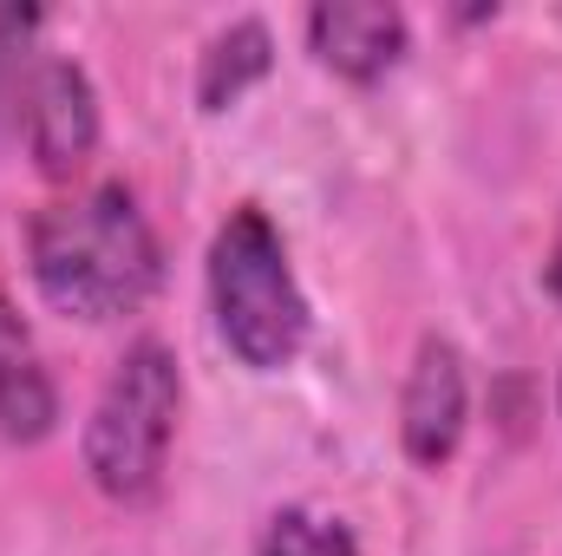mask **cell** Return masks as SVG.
I'll use <instances>...</instances> for the list:
<instances>
[{"label": "cell", "instance_id": "1", "mask_svg": "<svg viewBox=\"0 0 562 556\" xmlns=\"http://www.w3.org/2000/svg\"><path fill=\"white\" fill-rule=\"evenodd\" d=\"M33 288L72 321H125L164 281V243L125 184L59 197L26 230Z\"/></svg>", "mask_w": 562, "mask_h": 556}, {"label": "cell", "instance_id": "2", "mask_svg": "<svg viewBox=\"0 0 562 556\" xmlns=\"http://www.w3.org/2000/svg\"><path fill=\"white\" fill-rule=\"evenodd\" d=\"M203 281H210L216 334L249 374H281V367L301 360V347L314 334V308H307V294L294 281L288 243L269 223V210L243 203V210H229L216 223Z\"/></svg>", "mask_w": 562, "mask_h": 556}, {"label": "cell", "instance_id": "3", "mask_svg": "<svg viewBox=\"0 0 562 556\" xmlns=\"http://www.w3.org/2000/svg\"><path fill=\"white\" fill-rule=\"evenodd\" d=\"M183 419V374L164 341H132L125 360L105 374L86 413V478L112 504H150L170 465V438Z\"/></svg>", "mask_w": 562, "mask_h": 556}, {"label": "cell", "instance_id": "4", "mask_svg": "<svg viewBox=\"0 0 562 556\" xmlns=\"http://www.w3.org/2000/svg\"><path fill=\"white\" fill-rule=\"evenodd\" d=\"M20 132L26 157L40 164V177L72 184L105 138V112H99V86L79 59H33L26 99H20Z\"/></svg>", "mask_w": 562, "mask_h": 556}, {"label": "cell", "instance_id": "5", "mask_svg": "<svg viewBox=\"0 0 562 556\" xmlns=\"http://www.w3.org/2000/svg\"><path fill=\"white\" fill-rule=\"evenodd\" d=\"M464 425H471V374H464V354H458V341L425 334L413 367H406V387H400V445H406V458L419 471H438V465L458 458Z\"/></svg>", "mask_w": 562, "mask_h": 556}, {"label": "cell", "instance_id": "6", "mask_svg": "<svg viewBox=\"0 0 562 556\" xmlns=\"http://www.w3.org/2000/svg\"><path fill=\"white\" fill-rule=\"evenodd\" d=\"M413 46V20L386 0H321L307 7V53L353 79V86H380Z\"/></svg>", "mask_w": 562, "mask_h": 556}, {"label": "cell", "instance_id": "7", "mask_svg": "<svg viewBox=\"0 0 562 556\" xmlns=\"http://www.w3.org/2000/svg\"><path fill=\"white\" fill-rule=\"evenodd\" d=\"M53 425H59V387H53V374L26 334V321L0 294V438L40 445Z\"/></svg>", "mask_w": 562, "mask_h": 556}, {"label": "cell", "instance_id": "8", "mask_svg": "<svg viewBox=\"0 0 562 556\" xmlns=\"http://www.w3.org/2000/svg\"><path fill=\"white\" fill-rule=\"evenodd\" d=\"M269 66H276V33H269L256 13L216 26V33L203 40V53H196V105H203V112H229L249 86L269 79Z\"/></svg>", "mask_w": 562, "mask_h": 556}, {"label": "cell", "instance_id": "9", "mask_svg": "<svg viewBox=\"0 0 562 556\" xmlns=\"http://www.w3.org/2000/svg\"><path fill=\"white\" fill-rule=\"evenodd\" d=\"M256 556H360V537L327 518V511H307V504H288L262 524L256 537Z\"/></svg>", "mask_w": 562, "mask_h": 556}, {"label": "cell", "instance_id": "10", "mask_svg": "<svg viewBox=\"0 0 562 556\" xmlns=\"http://www.w3.org/2000/svg\"><path fill=\"white\" fill-rule=\"evenodd\" d=\"M33 33H40L33 7H0V144L20 132V99H26V79H33V59H26Z\"/></svg>", "mask_w": 562, "mask_h": 556}, {"label": "cell", "instance_id": "11", "mask_svg": "<svg viewBox=\"0 0 562 556\" xmlns=\"http://www.w3.org/2000/svg\"><path fill=\"white\" fill-rule=\"evenodd\" d=\"M543 276H550V294H557V308H562V223H557V243H550V263H543Z\"/></svg>", "mask_w": 562, "mask_h": 556}, {"label": "cell", "instance_id": "12", "mask_svg": "<svg viewBox=\"0 0 562 556\" xmlns=\"http://www.w3.org/2000/svg\"><path fill=\"white\" fill-rule=\"evenodd\" d=\"M557 407H562V380H557Z\"/></svg>", "mask_w": 562, "mask_h": 556}]
</instances>
